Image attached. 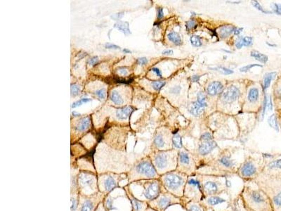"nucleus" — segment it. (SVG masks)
Instances as JSON below:
<instances>
[{
  "label": "nucleus",
  "instance_id": "obj_17",
  "mask_svg": "<svg viewBox=\"0 0 281 211\" xmlns=\"http://www.w3.org/2000/svg\"><path fill=\"white\" fill-rule=\"evenodd\" d=\"M217 146V142L215 141H214V140H211V141H202V142L199 144L198 146L199 154L203 155V156L208 155Z\"/></svg>",
  "mask_w": 281,
  "mask_h": 211
},
{
  "label": "nucleus",
  "instance_id": "obj_10",
  "mask_svg": "<svg viewBox=\"0 0 281 211\" xmlns=\"http://www.w3.org/2000/svg\"><path fill=\"white\" fill-rule=\"evenodd\" d=\"M182 199L183 200V205L187 201H202L204 199L201 183L197 173L188 177L185 187L184 195Z\"/></svg>",
  "mask_w": 281,
  "mask_h": 211
},
{
  "label": "nucleus",
  "instance_id": "obj_4",
  "mask_svg": "<svg viewBox=\"0 0 281 211\" xmlns=\"http://www.w3.org/2000/svg\"><path fill=\"white\" fill-rule=\"evenodd\" d=\"M188 175L177 170L172 171L161 175L162 184L167 192L179 198H183Z\"/></svg>",
  "mask_w": 281,
  "mask_h": 211
},
{
  "label": "nucleus",
  "instance_id": "obj_19",
  "mask_svg": "<svg viewBox=\"0 0 281 211\" xmlns=\"http://www.w3.org/2000/svg\"><path fill=\"white\" fill-rule=\"evenodd\" d=\"M183 206H185L187 211H207L208 208L205 206L202 201H190L184 203Z\"/></svg>",
  "mask_w": 281,
  "mask_h": 211
},
{
  "label": "nucleus",
  "instance_id": "obj_37",
  "mask_svg": "<svg viewBox=\"0 0 281 211\" xmlns=\"http://www.w3.org/2000/svg\"><path fill=\"white\" fill-rule=\"evenodd\" d=\"M166 82L163 81H153L152 82V86L154 89L156 91H160L165 85Z\"/></svg>",
  "mask_w": 281,
  "mask_h": 211
},
{
  "label": "nucleus",
  "instance_id": "obj_59",
  "mask_svg": "<svg viewBox=\"0 0 281 211\" xmlns=\"http://www.w3.org/2000/svg\"><path fill=\"white\" fill-rule=\"evenodd\" d=\"M236 47H237L238 49H241L243 46H242V42H241V41L240 40H239V41H238L237 42H236Z\"/></svg>",
  "mask_w": 281,
  "mask_h": 211
},
{
  "label": "nucleus",
  "instance_id": "obj_55",
  "mask_svg": "<svg viewBox=\"0 0 281 211\" xmlns=\"http://www.w3.org/2000/svg\"><path fill=\"white\" fill-rule=\"evenodd\" d=\"M267 101H268V100H267L266 96H265L264 101V108H263V113H262V118H264V113H265V111H266V106H267Z\"/></svg>",
  "mask_w": 281,
  "mask_h": 211
},
{
  "label": "nucleus",
  "instance_id": "obj_3",
  "mask_svg": "<svg viewBox=\"0 0 281 211\" xmlns=\"http://www.w3.org/2000/svg\"><path fill=\"white\" fill-rule=\"evenodd\" d=\"M160 178V175L157 173L151 158L149 157L136 163L126 172L127 184L138 180H153Z\"/></svg>",
  "mask_w": 281,
  "mask_h": 211
},
{
  "label": "nucleus",
  "instance_id": "obj_33",
  "mask_svg": "<svg viewBox=\"0 0 281 211\" xmlns=\"http://www.w3.org/2000/svg\"><path fill=\"white\" fill-rule=\"evenodd\" d=\"M267 168L268 170H281V159L273 161L269 163L267 165Z\"/></svg>",
  "mask_w": 281,
  "mask_h": 211
},
{
  "label": "nucleus",
  "instance_id": "obj_47",
  "mask_svg": "<svg viewBox=\"0 0 281 211\" xmlns=\"http://www.w3.org/2000/svg\"><path fill=\"white\" fill-rule=\"evenodd\" d=\"M98 61H99V58H98V57L94 56V57H92V58H91L89 60V61H88V64H89V65L94 66L96 65V64L98 63Z\"/></svg>",
  "mask_w": 281,
  "mask_h": 211
},
{
  "label": "nucleus",
  "instance_id": "obj_44",
  "mask_svg": "<svg viewBox=\"0 0 281 211\" xmlns=\"http://www.w3.org/2000/svg\"><path fill=\"white\" fill-rule=\"evenodd\" d=\"M252 5L254 6V7H255L256 9H257L259 11H261L263 12V13H272V12H271V11H267L264 10L263 8L262 7V6L260 5V4H259V3L257 1H252Z\"/></svg>",
  "mask_w": 281,
  "mask_h": 211
},
{
  "label": "nucleus",
  "instance_id": "obj_9",
  "mask_svg": "<svg viewBox=\"0 0 281 211\" xmlns=\"http://www.w3.org/2000/svg\"><path fill=\"white\" fill-rule=\"evenodd\" d=\"M98 186L99 192L106 196L118 188L120 182L126 179V173H115V172H103L97 174Z\"/></svg>",
  "mask_w": 281,
  "mask_h": 211
},
{
  "label": "nucleus",
  "instance_id": "obj_54",
  "mask_svg": "<svg viewBox=\"0 0 281 211\" xmlns=\"http://www.w3.org/2000/svg\"><path fill=\"white\" fill-rule=\"evenodd\" d=\"M102 202H103V201H102ZM102 202L100 203L99 205H98V207L96 208V209L95 211H106V209H105L104 206H103V203Z\"/></svg>",
  "mask_w": 281,
  "mask_h": 211
},
{
  "label": "nucleus",
  "instance_id": "obj_41",
  "mask_svg": "<svg viewBox=\"0 0 281 211\" xmlns=\"http://www.w3.org/2000/svg\"><path fill=\"white\" fill-rule=\"evenodd\" d=\"M114 81L115 82L117 83H122V84H129V83H132L133 81H134V79L133 78H130V79H124V78H114Z\"/></svg>",
  "mask_w": 281,
  "mask_h": 211
},
{
  "label": "nucleus",
  "instance_id": "obj_49",
  "mask_svg": "<svg viewBox=\"0 0 281 211\" xmlns=\"http://www.w3.org/2000/svg\"><path fill=\"white\" fill-rule=\"evenodd\" d=\"M119 73L121 75H123V76H126V75H128V70L126 68L124 67H120L118 69Z\"/></svg>",
  "mask_w": 281,
  "mask_h": 211
},
{
  "label": "nucleus",
  "instance_id": "obj_57",
  "mask_svg": "<svg viewBox=\"0 0 281 211\" xmlns=\"http://www.w3.org/2000/svg\"><path fill=\"white\" fill-rule=\"evenodd\" d=\"M174 53L172 49H168V50H165L163 52V54L164 55H172Z\"/></svg>",
  "mask_w": 281,
  "mask_h": 211
},
{
  "label": "nucleus",
  "instance_id": "obj_25",
  "mask_svg": "<svg viewBox=\"0 0 281 211\" xmlns=\"http://www.w3.org/2000/svg\"><path fill=\"white\" fill-rule=\"evenodd\" d=\"M153 144L155 146V147L158 149H164L165 145H166V141H165V137L163 136V134L157 133L154 137Z\"/></svg>",
  "mask_w": 281,
  "mask_h": 211
},
{
  "label": "nucleus",
  "instance_id": "obj_18",
  "mask_svg": "<svg viewBox=\"0 0 281 211\" xmlns=\"http://www.w3.org/2000/svg\"><path fill=\"white\" fill-rule=\"evenodd\" d=\"M127 193L128 196H129V199H130L131 203H132V211H146L149 208V206L148 202L146 201H142L140 200L137 199L135 197H134L130 193L126 191Z\"/></svg>",
  "mask_w": 281,
  "mask_h": 211
},
{
  "label": "nucleus",
  "instance_id": "obj_24",
  "mask_svg": "<svg viewBox=\"0 0 281 211\" xmlns=\"http://www.w3.org/2000/svg\"><path fill=\"white\" fill-rule=\"evenodd\" d=\"M236 29V27H233V25H223L219 28V36L221 38H226L228 36H229L232 33H234Z\"/></svg>",
  "mask_w": 281,
  "mask_h": 211
},
{
  "label": "nucleus",
  "instance_id": "obj_15",
  "mask_svg": "<svg viewBox=\"0 0 281 211\" xmlns=\"http://www.w3.org/2000/svg\"><path fill=\"white\" fill-rule=\"evenodd\" d=\"M240 89L236 86H230L222 93V100L225 103H232L240 96Z\"/></svg>",
  "mask_w": 281,
  "mask_h": 211
},
{
  "label": "nucleus",
  "instance_id": "obj_46",
  "mask_svg": "<svg viewBox=\"0 0 281 211\" xmlns=\"http://www.w3.org/2000/svg\"><path fill=\"white\" fill-rule=\"evenodd\" d=\"M255 66H260V67H262V66L259 65V64H250V65H248L246 66H244V67H242L241 68H240V72H248V70H250L252 68L255 67Z\"/></svg>",
  "mask_w": 281,
  "mask_h": 211
},
{
  "label": "nucleus",
  "instance_id": "obj_40",
  "mask_svg": "<svg viewBox=\"0 0 281 211\" xmlns=\"http://www.w3.org/2000/svg\"><path fill=\"white\" fill-rule=\"evenodd\" d=\"M273 202L275 206L281 207V192L273 196Z\"/></svg>",
  "mask_w": 281,
  "mask_h": 211
},
{
  "label": "nucleus",
  "instance_id": "obj_64",
  "mask_svg": "<svg viewBox=\"0 0 281 211\" xmlns=\"http://www.w3.org/2000/svg\"><path fill=\"white\" fill-rule=\"evenodd\" d=\"M146 211H157V210H153V208H150V207H149V208H148V209H147V210H146Z\"/></svg>",
  "mask_w": 281,
  "mask_h": 211
},
{
  "label": "nucleus",
  "instance_id": "obj_52",
  "mask_svg": "<svg viewBox=\"0 0 281 211\" xmlns=\"http://www.w3.org/2000/svg\"><path fill=\"white\" fill-rule=\"evenodd\" d=\"M105 47H106V48H107V49H119V48H120V47H119L118 46L115 45V44H110V43H107V44H106V45H105Z\"/></svg>",
  "mask_w": 281,
  "mask_h": 211
},
{
  "label": "nucleus",
  "instance_id": "obj_5",
  "mask_svg": "<svg viewBox=\"0 0 281 211\" xmlns=\"http://www.w3.org/2000/svg\"><path fill=\"white\" fill-rule=\"evenodd\" d=\"M103 205L106 211H132V206L126 190L118 187V194L115 190L105 196Z\"/></svg>",
  "mask_w": 281,
  "mask_h": 211
},
{
  "label": "nucleus",
  "instance_id": "obj_63",
  "mask_svg": "<svg viewBox=\"0 0 281 211\" xmlns=\"http://www.w3.org/2000/svg\"><path fill=\"white\" fill-rule=\"evenodd\" d=\"M266 44H268V46H270V47H276V44H270V43H268V42H266Z\"/></svg>",
  "mask_w": 281,
  "mask_h": 211
},
{
  "label": "nucleus",
  "instance_id": "obj_58",
  "mask_svg": "<svg viewBox=\"0 0 281 211\" xmlns=\"http://www.w3.org/2000/svg\"><path fill=\"white\" fill-rule=\"evenodd\" d=\"M242 30H243V28H242V27H240V28L236 29V30H235V31H234V34L236 35H238L239 34L241 33Z\"/></svg>",
  "mask_w": 281,
  "mask_h": 211
},
{
  "label": "nucleus",
  "instance_id": "obj_30",
  "mask_svg": "<svg viewBox=\"0 0 281 211\" xmlns=\"http://www.w3.org/2000/svg\"><path fill=\"white\" fill-rule=\"evenodd\" d=\"M250 55H251V56L255 58L256 60H257V61H260L262 63H266L268 60V56L266 55L260 53V52H257V51H252Z\"/></svg>",
  "mask_w": 281,
  "mask_h": 211
},
{
  "label": "nucleus",
  "instance_id": "obj_36",
  "mask_svg": "<svg viewBox=\"0 0 281 211\" xmlns=\"http://www.w3.org/2000/svg\"><path fill=\"white\" fill-rule=\"evenodd\" d=\"M210 69L214 70H217V71L220 72V73L224 74V75H230V74L233 73V70H230V69L226 68H224V67H217V68H211Z\"/></svg>",
  "mask_w": 281,
  "mask_h": 211
},
{
  "label": "nucleus",
  "instance_id": "obj_22",
  "mask_svg": "<svg viewBox=\"0 0 281 211\" xmlns=\"http://www.w3.org/2000/svg\"><path fill=\"white\" fill-rule=\"evenodd\" d=\"M135 109L132 106H126V107L117 110L116 116L120 120H126L129 118V116L132 115Z\"/></svg>",
  "mask_w": 281,
  "mask_h": 211
},
{
  "label": "nucleus",
  "instance_id": "obj_38",
  "mask_svg": "<svg viewBox=\"0 0 281 211\" xmlns=\"http://www.w3.org/2000/svg\"><path fill=\"white\" fill-rule=\"evenodd\" d=\"M70 91H71V95H72V96H77V95H78L80 92V86L76 84H71Z\"/></svg>",
  "mask_w": 281,
  "mask_h": 211
},
{
  "label": "nucleus",
  "instance_id": "obj_8",
  "mask_svg": "<svg viewBox=\"0 0 281 211\" xmlns=\"http://www.w3.org/2000/svg\"><path fill=\"white\" fill-rule=\"evenodd\" d=\"M160 176L167 172L177 170L178 159L170 152L159 151L151 159Z\"/></svg>",
  "mask_w": 281,
  "mask_h": 211
},
{
  "label": "nucleus",
  "instance_id": "obj_29",
  "mask_svg": "<svg viewBox=\"0 0 281 211\" xmlns=\"http://www.w3.org/2000/svg\"><path fill=\"white\" fill-rule=\"evenodd\" d=\"M276 75H277V73L276 72H271V73L266 74L264 80V89H266L269 87L271 81L276 78Z\"/></svg>",
  "mask_w": 281,
  "mask_h": 211
},
{
  "label": "nucleus",
  "instance_id": "obj_31",
  "mask_svg": "<svg viewBox=\"0 0 281 211\" xmlns=\"http://www.w3.org/2000/svg\"><path fill=\"white\" fill-rule=\"evenodd\" d=\"M115 27L125 35L130 33V30L129 28V23L126 22H119L115 25Z\"/></svg>",
  "mask_w": 281,
  "mask_h": 211
},
{
  "label": "nucleus",
  "instance_id": "obj_16",
  "mask_svg": "<svg viewBox=\"0 0 281 211\" xmlns=\"http://www.w3.org/2000/svg\"><path fill=\"white\" fill-rule=\"evenodd\" d=\"M206 106V97L199 96L197 101H194L190 106L189 112L195 116H198L203 113Z\"/></svg>",
  "mask_w": 281,
  "mask_h": 211
},
{
  "label": "nucleus",
  "instance_id": "obj_1",
  "mask_svg": "<svg viewBox=\"0 0 281 211\" xmlns=\"http://www.w3.org/2000/svg\"><path fill=\"white\" fill-rule=\"evenodd\" d=\"M124 188L136 198L148 203L155 199L165 189L160 178L132 182Z\"/></svg>",
  "mask_w": 281,
  "mask_h": 211
},
{
  "label": "nucleus",
  "instance_id": "obj_35",
  "mask_svg": "<svg viewBox=\"0 0 281 211\" xmlns=\"http://www.w3.org/2000/svg\"><path fill=\"white\" fill-rule=\"evenodd\" d=\"M191 43L193 47H200L202 45V42L201 39L199 36H197V35H193V36L191 37Z\"/></svg>",
  "mask_w": 281,
  "mask_h": 211
},
{
  "label": "nucleus",
  "instance_id": "obj_53",
  "mask_svg": "<svg viewBox=\"0 0 281 211\" xmlns=\"http://www.w3.org/2000/svg\"><path fill=\"white\" fill-rule=\"evenodd\" d=\"M151 70H152L153 73H155V74H156L157 76L160 77V78H162V73H161V71H160V69L157 68H153L151 69Z\"/></svg>",
  "mask_w": 281,
  "mask_h": 211
},
{
  "label": "nucleus",
  "instance_id": "obj_34",
  "mask_svg": "<svg viewBox=\"0 0 281 211\" xmlns=\"http://www.w3.org/2000/svg\"><path fill=\"white\" fill-rule=\"evenodd\" d=\"M268 123L271 127H273V128H274L275 130L277 131V132H278L279 131L278 124L277 118H276V115H275L274 114H273L272 115H271V116L268 118Z\"/></svg>",
  "mask_w": 281,
  "mask_h": 211
},
{
  "label": "nucleus",
  "instance_id": "obj_56",
  "mask_svg": "<svg viewBox=\"0 0 281 211\" xmlns=\"http://www.w3.org/2000/svg\"><path fill=\"white\" fill-rule=\"evenodd\" d=\"M200 76H199V75H193V76L191 77V80H192V82H197L199 81V80H200Z\"/></svg>",
  "mask_w": 281,
  "mask_h": 211
},
{
  "label": "nucleus",
  "instance_id": "obj_20",
  "mask_svg": "<svg viewBox=\"0 0 281 211\" xmlns=\"http://www.w3.org/2000/svg\"><path fill=\"white\" fill-rule=\"evenodd\" d=\"M223 86L220 82L214 81L208 85L207 88V93L210 96H215L222 92Z\"/></svg>",
  "mask_w": 281,
  "mask_h": 211
},
{
  "label": "nucleus",
  "instance_id": "obj_62",
  "mask_svg": "<svg viewBox=\"0 0 281 211\" xmlns=\"http://www.w3.org/2000/svg\"><path fill=\"white\" fill-rule=\"evenodd\" d=\"M72 115H74V116H79V115H80V113H76L75 111H73L72 112Z\"/></svg>",
  "mask_w": 281,
  "mask_h": 211
},
{
  "label": "nucleus",
  "instance_id": "obj_43",
  "mask_svg": "<svg viewBox=\"0 0 281 211\" xmlns=\"http://www.w3.org/2000/svg\"><path fill=\"white\" fill-rule=\"evenodd\" d=\"M95 94H96V96H98V98H101V99H104L106 97V89L102 88L98 89V90L96 91Z\"/></svg>",
  "mask_w": 281,
  "mask_h": 211
},
{
  "label": "nucleus",
  "instance_id": "obj_13",
  "mask_svg": "<svg viewBox=\"0 0 281 211\" xmlns=\"http://www.w3.org/2000/svg\"><path fill=\"white\" fill-rule=\"evenodd\" d=\"M237 175L245 181H254L259 175L257 165L252 160H246L236 171Z\"/></svg>",
  "mask_w": 281,
  "mask_h": 211
},
{
  "label": "nucleus",
  "instance_id": "obj_51",
  "mask_svg": "<svg viewBox=\"0 0 281 211\" xmlns=\"http://www.w3.org/2000/svg\"><path fill=\"white\" fill-rule=\"evenodd\" d=\"M164 17V12H163V9L162 8H158L157 9V18L159 20L162 19Z\"/></svg>",
  "mask_w": 281,
  "mask_h": 211
},
{
  "label": "nucleus",
  "instance_id": "obj_48",
  "mask_svg": "<svg viewBox=\"0 0 281 211\" xmlns=\"http://www.w3.org/2000/svg\"><path fill=\"white\" fill-rule=\"evenodd\" d=\"M195 26V22L193 21V20H190L186 22V27L188 29V30H191V29L193 28Z\"/></svg>",
  "mask_w": 281,
  "mask_h": 211
},
{
  "label": "nucleus",
  "instance_id": "obj_2",
  "mask_svg": "<svg viewBox=\"0 0 281 211\" xmlns=\"http://www.w3.org/2000/svg\"><path fill=\"white\" fill-rule=\"evenodd\" d=\"M240 196L245 211H272L269 197L260 188L245 185Z\"/></svg>",
  "mask_w": 281,
  "mask_h": 211
},
{
  "label": "nucleus",
  "instance_id": "obj_32",
  "mask_svg": "<svg viewBox=\"0 0 281 211\" xmlns=\"http://www.w3.org/2000/svg\"><path fill=\"white\" fill-rule=\"evenodd\" d=\"M172 141L173 146H174V147L177 148V149H181L182 146H183V144H182V139L181 137L179 135H178V134H175V135L173 136Z\"/></svg>",
  "mask_w": 281,
  "mask_h": 211
},
{
  "label": "nucleus",
  "instance_id": "obj_50",
  "mask_svg": "<svg viewBox=\"0 0 281 211\" xmlns=\"http://www.w3.org/2000/svg\"><path fill=\"white\" fill-rule=\"evenodd\" d=\"M137 63L138 65H146V64H148V59L145 57H142V58H138Z\"/></svg>",
  "mask_w": 281,
  "mask_h": 211
},
{
  "label": "nucleus",
  "instance_id": "obj_28",
  "mask_svg": "<svg viewBox=\"0 0 281 211\" xmlns=\"http://www.w3.org/2000/svg\"><path fill=\"white\" fill-rule=\"evenodd\" d=\"M258 98H259V89L256 87H253L250 89L249 92H248V98L250 102L254 103L257 101Z\"/></svg>",
  "mask_w": 281,
  "mask_h": 211
},
{
  "label": "nucleus",
  "instance_id": "obj_27",
  "mask_svg": "<svg viewBox=\"0 0 281 211\" xmlns=\"http://www.w3.org/2000/svg\"><path fill=\"white\" fill-rule=\"evenodd\" d=\"M110 99L116 105H121L123 104V98L117 90H112L110 93Z\"/></svg>",
  "mask_w": 281,
  "mask_h": 211
},
{
  "label": "nucleus",
  "instance_id": "obj_12",
  "mask_svg": "<svg viewBox=\"0 0 281 211\" xmlns=\"http://www.w3.org/2000/svg\"><path fill=\"white\" fill-rule=\"evenodd\" d=\"M104 194L98 192L96 194L86 196L79 194L78 211H95L98 205L103 201Z\"/></svg>",
  "mask_w": 281,
  "mask_h": 211
},
{
  "label": "nucleus",
  "instance_id": "obj_7",
  "mask_svg": "<svg viewBox=\"0 0 281 211\" xmlns=\"http://www.w3.org/2000/svg\"><path fill=\"white\" fill-rule=\"evenodd\" d=\"M197 175L201 183L204 198L211 196H219L227 188V184H224L221 181V179L224 177Z\"/></svg>",
  "mask_w": 281,
  "mask_h": 211
},
{
  "label": "nucleus",
  "instance_id": "obj_45",
  "mask_svg": "<svg viewBox=\"0 0 281 211\" xmlns=\"http://www.w3.org/2000/svg\"><path fill=\"white\" fill-rule=\"evenodd\" d=\"M200 139L201 141H211V140H213V136L209 132H205L202 135Z\"/></svg>",
  "mask_w": 281,
  "mask_h": 211
},
{
  "label": "nucleus",
  "instance_id": "obj_21",
  "mask_svg": "<svg viewBox=\"0 0 281 211\" xmlns=\"http://www.w3.org/2000/svg\"><path fill=\"white\" fill-rule=\"evenodd\" d=\"M226 201L224 198H221L219 196H208L204 198L202 202L208 208L209 206L212 207V206H215L220 203L226 202Z\"/></svg>",
  "mask_w": 281,
  "mask_h": 211
},
{
  "label": "nucleus",
  "instance_id": "obj_6",
  "mask_svg": "<svg viewBox=\"0 0 281 211\" xmlns=\"http://www.w3.org/2000/svg\"><path fill=\"white\" fill-rule=\"evenodd\" d=\"M75 181L79 194L90 196L100 192L97 173L90 171L80 170L75 178Z\"/></svg>",
  "mask_w": 281,
  "mask_h": 211
},
{
  "label": "nucleus",
  "instance_id": "obj_14",
  "mask_svg": "<svg viewBox=\"0 0 281 211\" xmlns=\"http://www.w3.org/2000/svg\"><path fill=\"white\" fill-rule=\"evenodd\" d=\"M177 170L186 174L188 176H191L196 172V166L193 160H192L187 152L180 151L179 153Z\"/></svg>",
  "mask_w": 281,
  "mask_h": 211
},
{
  "label": "nucleus",
  "instance_id": "obj_26",
  "mask_svg": "<svg viewBox=\"0 0 281 211\" xmlns=\"http://www.w3.org/2000/svg\"><path fill=\"white\" fill-rule=\"evenodd\" d=\"M167 38L169 41L172 42L176 45H181L182 43L180 35H179L178 33L174 31H171L170 33H168Z\"/></svg>",
  "mask_w": 281,
  "mask_h": 211
},
{
  "label": "nucleus",
  "instance_id": "obj_61",
  "mask_svg": "<svg viewBox=\"0 0 281 211\" xmlns=\"http://www.w3.org/2000/svg\"><path fill=\"white\" fill-rule=\"evenodd\" d=\"M123 52H124V53H126V54H130V53H132V52H131L130 50H129V49H123Z\"/></svg>",
  "mask_w": 281,
  "mask_h": 211
},
{
  "label": "nucleus",
  "instance_id": "obj_42",
  "mask_svg": "<svg viewBox=\"0 0 281 211\" xmlns=\"http://www.w3.org/2000/svg\"><path fill=\"white\" fill-rule=\"evenodd\" d=\"M90 101H91L90 98H82V99H80V100H79V101H76V102L73 103V104H72V108H76V107H78V106H81L82 104H85V103H87V102H89Z\"/></svg>",
  "mask_w": 281,
  "mask_h": 211
},
{
  "label": "nucleus",
  "instance_id": "obj_23",
  "mask_svg": "<svg viewBox=\"0 0 281 211\" xmlns=\"http://www.w3.org/2000/svg\"><path fill=\"white\" fill-rule=\"evenodd\" d=\"M91 125V120L89 117H85L82 119L80 120V121L75 125V130L77 132H84L89 128Z\"/></svg>",
  "mask_w": 281,
  "mask_h": 211
},
{
  "label": "nucleus",
  "instance_id": "obj_39",
  "mask_svg": "<svg viewBox=\"0 0 281 211\" xmlns=\"http://www.w3.org/2000/svg\"><path fill=\"white\" fill-rule=\"evenodd\" d=\"M241 41L242 46H245V47H248L252 44V38L251 37H245V38H240V40Z\"/></svg>",
  "mask_w": 281,
  "mask_h": 211
},
{
  "label": "nucleus",
  "instance_id": "obj_60",
  "mask_svg": "<svg viewBox=\"0 0 281 211\" xmlns=\"http://www.w3.org/2000/svg\"><path fill=\"white\" fill-rule=\"evenodd\" d=\"M267 106H268V109H270V110H272V101H271V98L270 97V99H269V101H267Z\"/></svg>",
  "mask_w": 281,
  "mask_h": 211
},
{
  "label": "nucleus",
  "instance_id": "obj_11",
  "mask_svg": "<svg viewBox=\"0 0 281 211\" xmlns=\"http://www.w3.org/2000/svg\"><path fill=\"white\" fill-rule=\"evenodd\" d=\"M148 203L149 207L153 210L165 211L169 207L176 204L183 206V200L181 198L175 196L164 189L159 196Z\"/></svg>",
  "mask_w": 281,
  "mask_h": 211
}]
</instances>
